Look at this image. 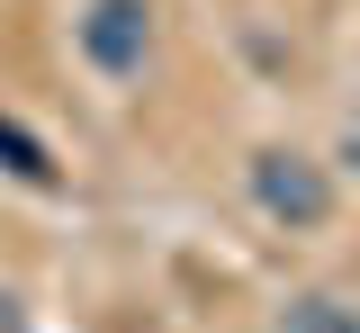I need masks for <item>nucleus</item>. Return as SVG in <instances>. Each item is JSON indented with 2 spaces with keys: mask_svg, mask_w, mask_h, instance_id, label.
I'll list each match as a JSON object with an SVG mask.
<instances>
[{
  "mask_svg": "<svg viewBox=\"0 0 360 333\" xmlns=\"http://www.w3.org/2000/svg\"><path fill=\"white\" fill-rule=\"evenodd\" d=\"M243 190H252V207H262L279 235H315L333 216V171L315 153H297V144H262L252 171H243Z\"/></svg>",
  "mask_w": 360,
  "mask_h": 333,
  "instance_id": "obj_1",
  "label": "nucleus"
},
{
  "mask_svg": "<svg viewBox=\"0 0 360 333\" xmlns=\"http://www.w3.org/2000/svg\"><path fill=\"white\" fill-rule=\"evenodd\" d=\"M72 46H82V63L99 81H144V63H153V0H82Z\"/></svg>",
  "mask_w": 360,
  "mask_h": 333,
  "instance_id": "obj_2",
  "label": "nucleus"
},
{
  "mask_svg": "<svg viewBox=\"0 0 360 333\" xmlns=\"http://www.w3.org/2000/svg\"><path fill=\"white\" fill-rule=\"evenodd\" d=\"M279 333H360V306L333 297V288H297V297L279 306Z\"/></svg>",
  "mask_w": 360,
  "mask_h": 333,
  "instance_id": "obj_3",
  "label": "nucleus"
},
{
  "mask_svg": "<svg viewBox=\"0 0 360 333\" xmlns=\"http://www.w3.org/2000/svg\"><path fill=\"white\" fill-rule=\"evenodd\" d=\"M0 162H9V171H18L27 190H54V153H45V144L27 136L18 117H0Z\"/></svg>",
  "mask_w": 360,
  "mask_h": 333,
  "instance_id": "obj_4",
  "label": "nucleus"
},
{
  "mask_svg": "<svg viewBox=\"0 0 360 333\" xmlns=\"http://www.w3.org/2000/svg\"><path fill=\"white\" fill-rule=\"evenodd\" d=\"M0 333H27V315H18V297L0 288Z\"/></svg>",
  "mask_w": 360,
  "mask_h": 333,
  "instance_id": "obj_5",
  "label": "nucleus"
}]
</instances>
